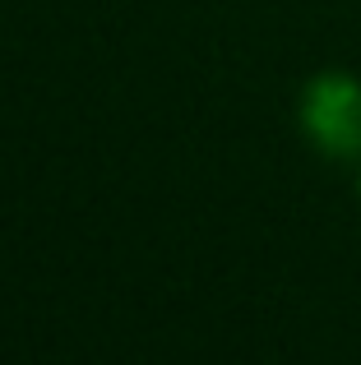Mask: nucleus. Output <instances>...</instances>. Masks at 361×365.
<instances>
[{
    "label": "nucleus",
    "instance_id": "f257e3e1",
    "mask_svg": "<svg viewBox=\"0 0 361 365\" xmlns=\"http://www.w3.org/2000/svg\"><path fill=\"white\" fill-rule=\"evenodd\" d=\"M301 130L325 158H361V79L325 70L301 93Z\"/></svg>",
    "mask_w": 361,
    "mask_h": 365
}]
</instances>
